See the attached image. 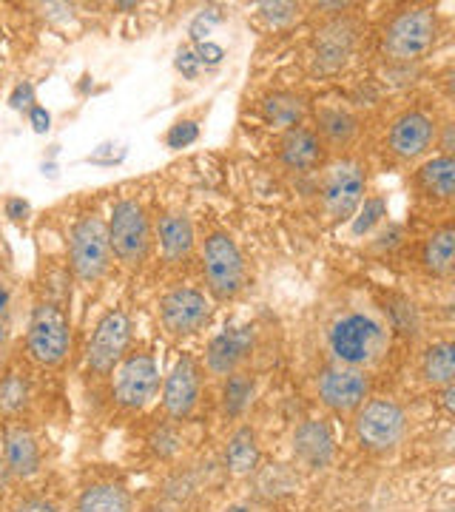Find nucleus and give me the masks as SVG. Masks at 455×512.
Here are the masks:
<instances>
[{"label":"nucleus","mask_w":455,"mask_h":512,"mask_svg":"<svg viewBox=\"0 0 455 512\" xmlns=\"http://www.w3.org/2000/svg\"><path fill=\"white\" fill-rule=\"evenodd\" d=\"M353 433L367 453H390L407 433V413L393 399H370L356 410Z\"/></svg>","instance_id":"obj_2"},{"label":"nucleus","mask_w":455,"mask_h":512,"mask_svg":"<svg viewBox=\"0 0 455 512\" xmlns=\"http://www.w3.org/2000/svg\"><path fill=\"white\" fill-rule=\"evenodd\" d=\"M367 168L359 160H336L325 171L322 183V205L330 222H347L364 200Z\"/></svg>","instance_id":"obj_7"},{"label":"nucleus","mask_w":455,"mask_h":512,"mask_svg":"<svg viewBox=\"0 0 455 512\" xmlns=\"http://www.w3.org/2000/svg\"><path fill=\"white\" fill-rule=\"evenodd\" d=\"M362 211H359V217L353 220V234L356 237H362V234H370L382 217H387V202L382 197H370V200H364V205H359Z\"/></svg>","instance_id":"obj_30"},{"label":"nucleus","mask_w":455,"mask_h":512,"mask_svg":"<svg viewBox=\"0 0 455 512\" xmlns=\"http://www.w3.org/2000/svg\"><path fill=\"white\" fill-rule=\"evenodd\" d=\"M9 106L18 111L35 109V86L32 83H18L12 97H9Z\"/></svg>","instance_id":"obj_33"},{"label":"nucleus","mask_w":455,"mask_h":512,"mask_svg":"<svg viewBox=\"0 0 455 512\" xmlns=\"http://www.w3.org/2000/svg\"><path fill=\"white\" fill-rule=\"evenodd\" d=\"M296 12H299V6H293V3H262V15L276 26L291 23L296 18Z\"/></svg>","instance_id":"obj_32"},{"label":"nucleus","mask_w":455,"mask_h":512,"mask_svg":"<svg viewBox=\"0 0 455 512\" xmlns=\"http://www.w3.org/2000/svg\"><path fill=\"white\" fill-rule=\"evenodd\" d=\"M421 376L433 387H447L455 379V348L450 342H438L424 350L421 359Z\"/></svg>","instance_id":"obj_27"},{"label":"nucleus","mask_w":455,"mask_h":512,"mask_svg":"<svg viewBox=\"0 0 455 512\" xmlns=\"http://www.w3.org/2000/svg\"><path fill=\"white\" fill-rule=\"evenodd\" d=\"M251 348H254V330H225V333H219L217 339H211L208 353H205V365L214 376H231L248 359Z\"/></svg>","instance_id":"obj_15"},{"label":"nucleus","mask_w":455,"mask_h":512,"mask_svg":"<svg viewBox=\"0 0 455 512\" xmlns=\"http://www.w3.org/2000/svg\"><path fill=\"white\" fill-rule=\"evenodd\" d=\"M279 160L291 171H313L325 163V143L319 140L313 128L296 126L285 131L279 143Z\"/></svg>","instance_id":"obj_17"},{"label":"nucleus","mask_w":455,"mask_h":512,"mask_svg":"<svg viewBox=\"0 0 455 512\" xmlns=\"http://www.w3.org/2000/svg\"><path fill=\"white\" fill-rule=\"evenodd\" d=\"M319 399L333 413H356L370 396V379L362 367L330 365L319 376Z\"/></svg>","instance_id":"obj_11"},{"label":"nucleus","mask_w":455,"mask_h":512,"mask_svg":"<svg viewBox=\"0 0 455 512\" xmlns=\"http://www.w3.org/2000/svg\"><path fill=\"white\" fill-rule=\"evenodd\" d=\"M29 404V384L20 373H6L0 382V413L3 416H18Z\"/></svg>","instance_id":"obj_29"},{"label":"nucleus","mask_w":455,"mask_h":512,"mask_svg":"<svg viewBox=\"0 0 455 512\" xmlns=\"http://www.w3.org/2000/svg\"><path fill=\"white\" fill-rule=\"evenodd\" d=\"M157 234L168 262H182L194 251V225L185 214H165L157 225Z\"/></svg>","instance_id":"obj_19"},{"label":"nucleus","mask_w":455,"mask_h":512,"mask_svg":"<svg viewBox=\"0 0 455 512\" xmlns=\"http://www.w3.org/2000/svg\"><path fill=\"white\" fill-rule=\"evenodd\" d=\"M333 450H336L333 433H330V427L322 419H308L296 427V433H293V453H296V458L305 467H310V470L328 467L330 461H333Z\"/></svg>","instance_id":"obj_16"},{"label":"nucleus","mask_w":455,"mask_h":512,"mask_svg":"<svg viewBox=\"0 0 455 512\" xmlns=\"http://www.w3.org/2000/svg\"><path fill=\"white\" fill-rule=\"evenodd\" d=\"M69 256H72V271L80 282H97L109 271L111 265V242L109 225L97 214H86L74 222L72 239H69Z\"/></svg>","instance_id":"obj_4"},{"label":"nucleus","mask_w":455,"mask_h":512,"mask_svg":"<svg viewBox=\"0 0 455 512\" xmlns=\"http://www.w3.org/2000/svg\"><path fill=\"white\" fill-rule=\"evenodd\" d=\"M436 35V12L430 6H410L387 23L382 35V55L390 63H416L433 49Z\"/></svg>","instance_id":"obj_1"},{"label":"nucleus","mask_w":455,"mask_h":512,"mask_svg":"<svg viewBox=\"0 0 455 512\" xmlns=\"http://www.w3.org/2000/svg\"><path fill=\"white\" fill-rule=\"evenodd\" d=\"M3 461L15 478H32L40 473V444L29 427L12 424L3 433Z\"/></svg>","instance_id":"obj_18"},{"label":"nucleus","mask_w":455,"mask_h":512,"mask_svg":"<svg viewBox=\"0 0 455 512\" xmlns=\"http://www.w3.org/2000/svg\"><path fill=\"white\" fill-rule=\"evenodd\" d=\"M128 342H131V319L126 311L114 308L97 322V328L91 333L89 356H86L91 373H97V376L111 373L126 359Z\"/></svg>","instance_id":"obj_10"},{"label":"nucleus","mask_w":455,"mask_h":512,"mask_svg":"<svg viewBox=\"0 0 455 512\" xmlns=\"http://www.w3.org/2000/svg\"><path fill=\"white\" fill-rule=\"evenodd\" d=\"M254 396V379L248 373H231L225 376V387H222V407L228 416H239Z\"/></svg>","instance_id":"obj_28"},{"label":"nucleus","mask_w":455,"mask_h":512,"mask_svg":"<svg viewBox=\"0 0 455 512\" xmlns=\"http://www.w3.org/2000/svg\"><path fill=\"white\" fill-rule=\"evenodd\" d=\"M353 49V29L350 23H330L319 32V40H316V55H319V63H325L328 69H336L345 63V57L350 55Z\"/></svg>","instance_id":"obj_23"},{"label":"nucleus","mask_w":455,"mask_h":512,"mask_svg":"<svg viewBox=\"0 0 455 512\" xmlns=\"http://www.w3.org/2000/svg\"><path fill=\"white\" fill-rule=\"evenodd\" d=\"M384 330L379 322H373L364 313H347L333 322L328 333V345L336 365L362 367L370 365L376 359V353L382 348Z\"/></svg>","instance_id":"obj_3"},{"label":"nucleus","mask_w":455,"mask_h":512,"mask_svg":"<svg viewBox=\"0 0 455 512\" xmlns=\"http://www.w3.org/2000/svg\"><path fill=\"white\" fill-rule=\"evenodd\" d=\"M177 69H180L185 77H197V72H200V60H197V55L194 52H188V49H182L180 57H177Z\"/></svg>","instance_id":"obj_34"},{"label":"nucleus","mask_w":455,"mask_h":512,"mask_svg":"<svg viewBox=\"0 0 455 512\" xmlns=\"http://www.w3.org/2000/svg\"><path fill=\"white\" fill-rule=\"evenodd\" d=\"M197 134H200V131H197V126L185 120V123H177V126L168 131L165 143H168V148H185L197 140Z\"/></svg>","instance_id":"obj_31"},{"label":"nucleus","mask_w":455,"mask_h":512,"mask_svg":"<svg viewBox=\"0 0 455 512\" xmlns=\"http://www.w3.org/2000/svg\"><path fill=\"white\" fill-rule=\"evenodd\" d=\"M262 114H265V120H268L271 126L291 131V128L299 126L302 117H305V100H302L299 94L276 92L271 94V97H265Z\"/></svg>","instance_id":"obj_24"},{"label":"nucleus","mask_w":455,"mask_h":512,"mask_svg":"<svg viewBox=\"0 0 455 512\" xmlns=\"http://www.w3.org/2000/svg\"><path fill=\"white\" fill-rule=\"evenodd\" d=\"M259 441H256V433L245 424L231 433L228 439V447H225V467L234 473V476H251L259 470Z\"/></svg>","instance_id":"obj_20"},{"label":"nucleus","mask_w":455,"mask_h":512,"mask_svg":"<svg viewBox=\"0 0 455 512\" xmlns=\"http://www.w3.org/2000/svg\"><path fill=\"white\" fill-rule=\"evenodd\" d=\"M6 214H9L12 220H26V217H29V202L20 200V197H12V200L6 202Z\"/></svg>","instance_id":"obj_38"},{"label":"nucleus","mask_w":455,"mask_h":512,"mask_svg":"<svg viewBox=\"0 0 455 512\" xmlns=\"http://www.w3.org/2000/svg\"><path fill=\"white\" fill-rule=\"evenodd\" d=\"M160 390V367L154 362V356L148 353H131L126 356L117 373H114V402L126 410H143L151 404V399Z\"/></svg>","instance_id":"obj_9"},{"label":"nucleus","mask_w":455,"mask_h":512,"mask_svg":"<svg viewBox=\"0 0 455 512\" xmlns=\"http://www.w3.org/2000/svg\"><path fill=\"white\" fill-rule=\"evenodd\" d=\"M15 512H57V507L49 504V501H43V498H29V501L18 504Z\"/></svg>","instance_id":"obj_37"},{"label":"nucleus","mask_w":455,"mask_h":512,"mask_svg":"<svg viewBox=\"0 0 455 512\" xmlns=\"http://www.w3.org/2000/svg\"><path fill=\"white\" fill-rule=\"evenodd\" d=\"M29 120H32V128H35L37 134H46V131L52 128V114L43 109V106L29 109Z\"/></svg>","instance_id":"obj_36"},{"label":"nucleus","mask_w":455,"mask_h":512,"mask_svg":"<svg viewBox=\"0 0 455 512\" xmlns=\"http://www.w3.org/2000/svg\"><path fill=\"white\" fill-rule=\"evenodd\" d=\"M194 55H197V60H200V66L202 63H205V66H217L225 52H222V46H214V43H202Z\"/></svg>","instance_id":"obj_35"},{"label":"nucleus","mask_w":455,"mask_h":512,"mask_svg":"<svg viewBox=\"0 0 455 512\" xmlns=\"http://www.w3.org/2000/svg\"><path fill=\"white\" fill-rule=\"evenodd\" d=\"M160 319H163L168 333L188 336V333H197V330L208 325V319H211V302L197 288H177V291L165 293L163 296V302H160Z\"/></svg>","instance_id":"obj_13"},{"label":"nucleus","mask_w":455,"mask_h":512,"mask_svg":"<svg viewBox=\"0 0 455 512\" xmlns=\"http://www.w3.org/2000/svg\"><path fill=\"white\" fill-rule=\"evenodd\" d=\"M134 501L123 484H91L77 498V512H131Z\"/></svg>","instance_id":"obj_22"},{"label":"nucleus","mask_w":455,"mask_h":512,"mask_svg":"<svg viewBox=\"0 0 455 512\" xmlns=\"http://www.w3.org/2000/svg\"><path fill=\"white\" fill-rule=\"evenodd\" d=\"M356 131H359V120H356L353 114H347V111L330 109L319 114V131H316V134H319V140H322L325 146H350L353 137H356Z\"/></svg>","instance_id":"obj_26"},{"label":"nucleus","mask_w":455,"mask_h":512,"mask_svg":"<svg viewBox=\"0 0 455 512\" xmlns=\"http://www.w3.org/2000/svg\"><path fill=\"white\" fill-rule=\"evenodd\" d=\"M214 20H217V15H211V12H208V18H205V15H200V18L194 20V26H191V37H194V40H200V37L208 35Z\"/></svg>","instance_id":"obj_39"},{"label":"nucleus","mask_w":455,"mask_h":512,"mask_svg":"<svg viewBox=\"0 0 455 512\" xmlns=\"http://www.w3.org/2000/svg\"><path fill=\"white\" fill-rule=\"evenodd\" d=\"M436 140L438 126L427 111H404L401 117L393 120V126H390L387 148H390V154H393L396 160L410 163V160L424 157V154L433 148Z\"/></svg>","instance_id":"obj_12"},{"label":"nucleus","mask_w":455,"mask_h":512,"mask_svg":"<svg viewBox=\"0 0 455 512\" xmlns=\"http://www.w3.org/2000/svg\"><path fill=\"white\" fill-rule=\"evenodd\" d=\"M202 271L208 291L217 299H234L245 285V259L239 254L237 242L228 234H211L202 245Z\"/></svg>","instance_id":"obj_5"},{"label":"nucleus","mask_w":455,"mask_h":512,"mask_svg":"<svg viewBox=\"0 0 455 512\" xmlns=\"http://www.w3.org/2000/svg\"><path fill=\"white\" fill-rule=\"evenodd\" d=\"M453 254H455V231L453 225H444L433 237L427 239L421 262L433 276H447L453 271Z\"/></svg>","instance_id":"obj_25"},{"label":"nucleus","mask_w":455,"mask_h":512,"mask_svg":"<svg viewBox=\"0 0 455 512\" xmlns=\"http://www.w3.org/2000/svg\"><path fill=\"white\" fill-rule=\"evenodd\" d=\"M26 350L35 359L37 365L57 367L72 350V328L66 313L60 311L52 302L37 305L29 336H26Z\"/></svg>","instance_id":"obj_6"},{"label":"nucleus","mask_w":455,"mask_h":512,"mask_svg":"<svg viewBox=\"0 0 455 512\" xmlns=\"http://www.w3.org/2000/svg\"><path fill=\"white\" fill-rule=\"evenodd\" d=\"M12 476L9 473V467H6V461H0V484H6V478Z\"/></svg>","instance_id":"obj_40"},{"label":"nucleus","mask_w":455,"mask_h":512,"mask_svg":"<svg viewBox=\"0 0 455 512\" xmlns=\"http://www.w3.org/2000/svg\"><path fill=\"white\" fill-rule=\"evenodd\" d=\"M416 180L424 194L436 200H453L455 194V160L450 154L433 157L416 171Z\"/></svg>","instance_id":"obj_21"},{"label":"nucleus","mask_w":455,"mask_h":512,"mask_svg":"<svg viewBox=\"0 0 455 512\" xmlns=\"http://www.w3.org/2000/svg\"><path fill=\"white\" fill-rule=\"evenodd\" d=\"M200 367L191 356H182L174 370L165 376L163 384V410L171 419H188L200 402Z\"/></svg>","instance_id":"obj_14"},{"label":"nucleus","mask_w":455,"mask_h":512,"mask_svg":"<svg viewBox=\"0 0 455 512\" xmlns=\"http://www.w3.org/2000/svg\"><path fill=\"white\" fill-rule=\"evenodd\" d=\"M109 242L111 254L123 265H140L148 256L151 245V225H148L146 208L137 200H120L111 208Z\"/></svg>","instance_id":"obj_8"}]
</instances>
